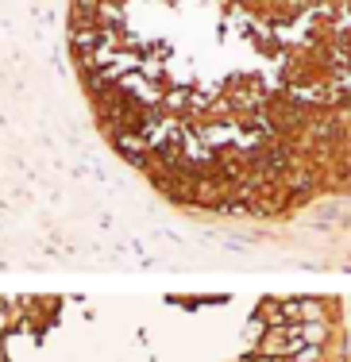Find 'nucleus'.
<instances>
[{"label":"nucleus","mask_w":351,"mask_h":362,"mask_svg":"<svg viewBox=\"0 0 351 362\" xmlns=\"http://www.w3.org/2000/svg\"><path fill=\"white\" fill-rule=\"evenodd\" d=\"M93 124L162 201L274 220L351 193V0H70Z\"/></svg>","instance_id":"1"}]
</instances>
